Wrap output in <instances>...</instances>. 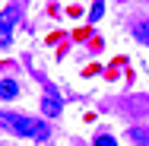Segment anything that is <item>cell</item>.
<instances>
[{
    "mask_svg": "<svg viewBox=\"0 0 149 146\" xmlns=\"http://www.w3.org/2000/svg\"><path fill=\"white\" fill-rule=\"evenodd\" d=\"M95 146H118V140L108 137V133H102V137H95Z\"/></svg>",
    "mask_w": 149,
    "mask_h": 146,
    "instance_id": "8992f818",
    "label": "cell"
},
{
    "mask_svg": "<svg viewBox=\"0 0 149 146\" xmlns=\"http://www.w3.org/2000/svg\"><path fill=\"white\" fill-rule=\"evenodd\" d=\"M136 38L149 48V22H140V26H136Z\"/></svg>",
    "mask_w": 149,
    "mask_h": 146,
    "instance_id": "5b68a950",
    "label": "cell"
},
{
    "mask_svg": "<svg viewBox=\"0 0 149 146\" xmlns=\"http://www.w3.org/2000/svg\"><path fill=\"white\" fill-rule=\"evenodd\" d=\"M19 95V83L16 80H0V98L3 102H10V98H16Z\"/></svg>",
    "mask_w": 149,
    "mask_h": 146,
    "instance_id": "277c9868",
    "label": "cell"
},
{
    "mask_svg": "<svg viewBox=\"0 0 149 146\" xmlns=\"http://www.w3.org/2000/svg\"><path fill=\"white\" fill-rule=\"evenodd\" d=\"M0 130L13 133V137H29V140H48L51 130L45 121H35V117H26V115H16V111H0Z\"/></svg>",
    "mask_w": 149,
    "mask_h": 146,
    "instance_id": "6da1fadb",
    "label": "cell"
},
{
    "mask_svg": "<svg viewBox=\"0 0 149 146\" xmlns=\"http://www.w3.org/2000/svg\"><path fill=\"white\" fill-rule=\"evenodd\" d=\"M130 137H133V143H136V146H146V143H149L143 130H130Z\"/></svg>",
    "mask_w": 149,
    "mask_h": 146,
    "instance_id": "52a82bcc",
    "label": "cell"
},
{
    "mask_svg": "<svg viewBox=\"0 0 149 146\" xmlns=\"http://www.w3.org/2000/svg\"><path fill=\"white\" fill-rule=\"evenodd\" d=\"M16 22H19V6L10 3V6L0 13V48H6V45L13 41V29H16Z\"/></svg>",
    "mask_w": 149,
    "mask_h": 146,
    "instance_id": "7a4b0ae2",
    "label": "cell"
},
{
    "mask_svg": "<svg viewBox=\"0 0 149 146\" xmlns=\"http://www.w3.org/2000/svg\"><path fill=\"white\" fill-rule=\"evenodd\" d=\"M102 10H105V3H102V0H95V3H92V19H102Z\"/></svg>",
    "mask_w": 149,
    "mask_h": 146,
    "instance_id": "ba28073f",
    "label": "cell"
},
{
    "mask_svg": "<svg viewBox=\"0 0 149 146\" xmlns=\"http://www.w3.org/2000/svg\"><path fill=\"white\" fill-rule=\"evenodd\" d=\"M60 108H63L60 95L54 92V89H45V95H41V111H45V117H57Z\"/></svg>",
    "mask_w": 149,
    "mask_h": 146,
    "instance_id": "3957f363",
    "label": "cell"
}]
</instances>
